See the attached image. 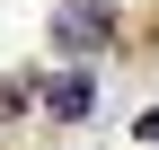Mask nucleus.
Here are the masks:
<instances>
[{"mask_svg":"<svg viewBox=\"0 0 159 150\" xmlns=\"http://www.w3.org/2000/svg\"><path fill=\"white\" fill-rule=\"evenodd\" d=\"M53 44H62V53H97V44H115V9H97V0L53 9Z\"/></svg>","mask_w":159,"mask_h":150,"instance_id":"f257e3e1","label":"nucleus"},{"mask_svg":"<svg viewBox=\"0 0 159 150\" xmlns=\"http://www.w3.org/2000/svg\"><path fill=\"white\" fill-rule=\"evenodd\" d=\"M89 97H97V80H89V71H62V80L44 88V115H62V124H71V115H89Z\"/></svg>","mask_w":159,"mask_h":150,"instance_id":"f03ea898","label":"nucleus"},{"mask_svg":"<svg viewBox=\"0 0 159 150\" xmlns=\"http://www.w3.org/2000/svg\"><path fill=\"white\" fill-rule=\"evenodd\" d=\"M133 133H142V150H159V106H150L142 124H133Z\"/></svg>","mask_w":159,"mask_h":150,"instance_id":"7ed1b4c3","label":"nucleus"}]
</instances>
